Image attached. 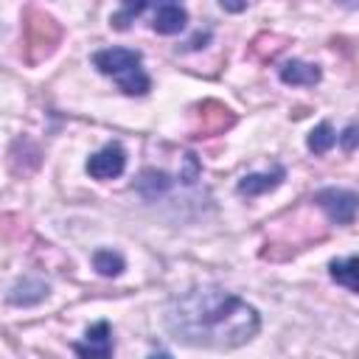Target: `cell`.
I'll return each instance as SVG.
<instances>
[{
  "mask_svg": "<svg viewBox=\"0 0 359 359\" xmlns=\"http://www.w3.org/2000/svg\"><path fill=\"white\" fill-rule=\"evenodd\" d=\"M314 202L337 224H351L356 216V194L345 188H323L314 194Z\"/></svg>",
  "mask_w": 359,
  "mask_h": 359,
  "instance_id": "obj_6",
  "label": "cell"
},
{
  "mask_svg": "<svg viewBox=\"0 0 359 359\" xmlns=\"http://www.w3.org/2000/svg\"><path fill=\"white\" fill-rule=\"evenodd\" d=\"M356 266H359V261L351 255V258H345V261H331V278L337 280V283H342L348 292H359V280H356Z\"/></svg>",
  "mask_w": 359,
  "mask_h": 359,
  "instance_id": "obj_13",
  "label": "cell"
},
{
  "mask_svg": "<svg viewBox=\"0 0 359 359\" xmlns=\"http://www.w3.org/2000/svg\"><path fill=\"white\" fill-rule=\"evenodd\" d=\"M93 266H95L101 275L115 278V275L123 272V258H121L118 252H112V250H98V252L93 255Z\"/></svg>",
  "mask_w": 359,
  "mask_h": 359,
  "instance_id": "obj_15",
  "label": "cell"
},
{
  "mask_svg": "<svg viewBox=\"0 0 359 359\" xmlns=\"http://www.w3.org/2000/svg\"><path fill=\"white\" fill-rule=\"evenodd\" d=\"M306 143H309V149L314 151V154H325L334 143H337V135H334V129H331V123H317L311 132H309V137H306Z\"/></svg>",
  "mask_w": 359,
  "mask_h": 359,
  "instance_id": "obj_14",
  "label": "cell"
},
{
  "mask_svg": "<svg viewBox=\"0 0 359 359\" xmlns=\"http://www.w3.org/2000/svg\"><path fill=\"white\" fill-rule=\"evenodd\" d=\"M233 123H236V112L227 104H222L216 98H205L202 104H196L191 109L188 132H191V137H213V135H224Z\"/></svg>",
  "mask_w": 359,
  "mask_h": 359,
  "instance_id": "obj_5",
  "label": "cell"
},
{
  "mask_svg": "<svg viewBox=\"0 0 359 359\" xmlns=\"http://www.w3.org/2000/svg\"><path fill=\"white\" fill-rule=\"evenodd\" d=\"M121 3H123V8L112 17V28H118V31H126L129 22L135 17H140L143 11H151V28L165 36L180 34L188 22V11L182 8L180 0H121Z\"/></svg>",
  "mask_w": 359,
  "mask_h": 359,
  "instance_id": "obj_3",
  "label": "cell"
},
{
  "mask_svg": "<svg viewBox=\"0 0 359 359\" xmlns=\"http://www.w3.org/2000/svg\"><path fill=\"white\" fill-rule=\"evenodd\" d=\"M222 3V8H227V11H241L247 3L244 0H219Z\"/></svg>",
  "mask_w": 359,
  "mask_h": 359,
  "instance_id": "obj_17",
  "label": "cell"
},
{
  "mask_svg": "<svg viewBox=\"0 0 359 359\" xmlns=\"http://www.w3.org/2000/svg\"><path fill=\"white\" fill-rule=\"evenodd\" d=\"M283 177H286V171H283L280 165H275V168L266 171V174H247V177H241V182H238V194H244V196H261V194L278 188V185L283 182Z\"/></svg>",
  "mask_w": 359,
  "mask_h": 359,
  "instance_id": "obj_9",
  "label": "cell"
},
{
  "mask_svg": "<svg viewBox=\"0 0 359 359\" xmlns=\"http://www.w3.org/2000/svg\"><path fill=\"white\" fill-rule=\"evenodd\" d=\"M62 42V25L39 11V8H28L22 17V53L28 65H39L45 62Z\"/></svg>",
  "mask_w": 359,
  "mask_h": 359,
  "instance_id": "obj_4",
  "label": "cell"
},
{
  "mask_svg": "<svg viewBox=\"0 0 359 359\" xmlns=\"http://www.w3.org/2000/svg\"><path fill=\"white\" fill-rule=\"evenodd\" d=\"M353 146H356V126L351 123V126L342 132V149H345V151H353Z\"/></svg>",
  "mask_w": 359,
  "mask_h": 359,
  "instance_id": "obj_16",
  "label": "cell"
},
{
  "mask_svg": "<svg viewBox=\"0 0 359 359\" xmlns=\"http://www.w3.org/2000/svg\"><path fill=\"white\" fill-rule=\"evenodd\" d=\"M87 339L84 342H76L73 351L79 356H87V359H107L112 356V331H109V323H95L93 328H87L84 334Z\"/></svg>",
  "mask_w": 359,
  "mask_h": 359,
  "instance_id": "obj_8",
  "label": "cell"
},
{
  "mask_svg": "<svg viewBox=\"0 0 359 359\" xmlns=\"http://www.w3.org/2000/svg\"><path fill=\"white\" fill-rule=\"evenodd\" d=\"M126 168V151L121 143H107L101 151H95L87 160V174L93 180H115Z\"/></svg>",
  "mask_w": 359,
  "mask_h": 359,
  "instance_id": "obj_7",
  "label": "cell"
},
{
  "mask_svg": "<svg viewBox=\"0 0 359 359\" xmlns=\"http://www.w3.org/2000/svg\"><path fill=\"white\" fill-rule=\"evenodd\" d=\"M286 48V36H278V34H258L250 45V56H255L258 62H269L275 59L280 50Z\"/></svg>",
  "mask_w": 359,
  "mask_h": 359,
  "instance_id": "obj_11",
  "label": "cell"
},
{
  "mask_svg": "<svg viewBox=\"0 0 359 359\" xmlns=\"http://www.w3.org/2000/svg\"><path fill=\"white\" fill-rule=\"evenodd\" d=\"M93 65L118 81V87L126 93V95H146L151 81L143 70V59L137 50H129V48H107V50H98L93 56Z\"/></svg>",
  "mask_w": 359,
  "mask_h": 359,
  "instance_id": "obj_2",
  "label": "cell"
},
{
  "mask_svg": "<svg viewBox=\"0 0 359 359\" xmlns=\"http://www.w3.org/2000/svg\"><path fill=\"white\" fill-rule=\"evenodd\" d=\"M165 323L180 342L216 351L238 348L261 328V317L250 303L216 286H196L174 297Z\"/></svg>",
  "mask_w": 359,
  "mask_h": 359,
  "instance_id": "obj_1",
  "label": "cell"
},
{
  "mask_svg": "<svg viewBox=\"0 0 359 359\" xmlns=\"http://www.w3.org/2000/svg\"><path fill=\"white\" fill-rule=\"evenodd\" d=\"M45 294H48V286H45L42 280H31V278H25L22 283H17V286L11 289L8 300L17 303V306H31V303L42 300Z\"/></svg>",
  "mask_w": 359,
  "mask_h": 359,
  "instance_id": "obj_12",
  "label": "cell"
},
{
  "mask_svg": "<svg viewBox=\"0 0 359 359\" xmlns=\"http://www.w3.org/2000/svg\"><path fill=\"white\" fill-rule=\"evenodd\" d=\"M320 67L317 65H309V62H300V59H292L280 67V81L283 84H294V87H309V84H317L320 81Z\"/></svg>",
  "mask_w": 359,
  "mask_h": 359,
  "instance_id": "obj_10",
  "label": "cell"
}]
</instances>
